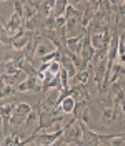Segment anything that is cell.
<instances>
[{
    "mask_svg": "<svg viewBox=\"0 0 125 146\" xmlns=\"http://www.w3.org/2000/svg\"><path fill=\"white\" fill-rule=\"evenodd\" d=\"M31 112H32V108L29 104L26 102L17 104L13 112V115L11 117V125L14 127L15 129L20 128L26 121V117Z\"/></svg>",
    "mask_w": 125,
    "mask_h": 146,
    "instance_id": "6da1fadb",
    "label": "cell"
},
{
    "mask_svg": "<svg viewBox=\"0 0 125 146\" xmlns=\"http://www.w3.org/2000/svg\"><path fill=\"white\" fill-rule=\"evenodd\" d=\"M17 90L21 92H39L43 91V82L39 81L37 76L28 77L25 81L20 83Z\"/></svg>",
    "mask_w": 125,
    "mask_h": 146,
    "instance_id": "7a4b0ae2",
    "label": "cell"
},
{
    "mask_svg": "<svg viewBox=\"0 0 125 146\" xmlns=\"http://www.w3.org/2000/svg\"><path fill=\"white\" fill-rule=\"evenodd\" d=\"M16 107V104L15 102H12V104H8V105H3L0 106V115L3 117V131H4V135H8V131H9V127H11V117L13 115V112Z\"/></svg>",
    "mask_w": 125,
    "mask_h": 146,
    "instance_id": "3957f363",
    "label": "cell"
},
{
    "mask_svg": "<svg viewBox=\"0 0 125 146\" xmlns=\"http://www.w3.org/2000/svg\"><path fill=\"white\" fill-rule=\"evenodd\" d=\"M33 35V31H25V30H21L17 33H15L13 36V42H12V46L15 50H24V47L26 46V44L29 43V40L31 39Z\"/></svg>",
    "mask_w": 125,
    "mask_h": 146,
    "instance_id": "277c9868",
    "label": "cell"
},
{
    "mask_svg": "<svg viewBox=\"0 0 125 146\" xmlns=\"http://www.w3.org/2000/svg\"><path fill=\"white\" fill-rule=\"evenodd\" d=\"M65 131V127L58 130V131H53V132H44L39 136H37V141L41 145V146H48L54 144L56 140L60 139V137L63 135V132Z\"/></svg>",
    "mask_w": 125,
    "mask_h": 146,
    "instance_id": "5b68a950",
    "label": "cell"
},
{
    "mask_svg": "<svg viewBox=\"0 0 125 146\" xmlns=\"http://www.w3.org/2000/svg\"><path fill=\"white\" fill-rule=\"evenodd\" d=\"M83 43H84V33L80 36H75V37H70L67 39V47L70 52L77 54L80 56L81 48H83Z\"/></svg>",
    "mask_w": 125,
    "mask_h": 146,
    "instance_id": "8992f818",
    "label": "cell"
},
{
    "mask_svg": "<svg viewBox=\"0 0 125 146\" xmlns=\"http://www.w3.org/2000/svg\"><path fill=\"white\" fill-rule=\"evenodd\" d=\"M60 63L62 64V68H64L69 75V78H73L77 74V68L75 66V63L72 62L71 58L68 54H61V59H60Z\"/></svg>",
    "mask_w": 125,
    "mask_h": 146,
    "instance_id": "52a82bcc",
    "label": "cell"
},
{
    "mask_svg": "<svg viewBox=\"0 0 125 146\" xmlns=\"http://www.w3.org/2000/svg\"><path fill=\"white\" fill-rule=\"evenodd\" d=\"M107 60H108V58L101 60L97 64V69H95V81L98 82V85H99L100 89L102 86V83H103V80H104V76H106V72H107Z\"/></svg>",
    "mask_w": 125,
    "mask_h": 146,
    "instance_id": "ba28073f",
    "label": "cell"
},
{
    "mask_svg": "<svg viewBox=\"0 0 125 146\" xmlns=\"http://www.w3.org/2000/svg\"><path fill=\"white\" fill-rule=\"evenodd\" d=\"M75 106H76V100L73 97H65L64 99L61 100L60 105L58 106V109H60L61 112L65 113V114H70L73 112L75 109Z\"/></svg>",
    "mask_w": 125,
    "mask_h": 146,
    "instance_id": "9c48e42d",
    "label": "cell"
},
{
    "mask_svg": "<svg viewBox=\"0 0 125 146\" xmlns=\"http://www.w3.org/2000/svg\"><path fill=\"white\" fill-rule=\"evenodd\" d=\"M117 119V109L112 107H107L102 112V124L103 125H110L114 123Z\"/></svg>",
    "mask_w": 125,
    "mask_h": 146,
    "instance_id": "30bf717a",
    "label": "cell"
},
{
    "mask_svg": "<svg viewBox=\"0 0 125 146\" xmlns=\"http://www.w3.org/2000/svg\"><path fill=\"white\" fill-rule=\"evenodd\" d=\"M51 46H54L51 40H48V39H46V40L41 39L40 43H39L38 46H37L36 55L39 56V58H43L44 55L48 54L50 52H52V47H51Z\"/></svg>",
    "mask_w": 125,
    "mask_h": 146,
    "instance_id": "8fae6325",
    "label": "cell"
},
{
    "mask_svg": "<svg viewBox=\"0 0 125 146\" xmlns=\"http://www.w3.org/2000/svg\"><path fill=\"white\" fill-rule=\"evenodd\" d=\"M60 91H61V89H54L51 92V94L46 98L44 106L47 107V108H51V109L56 108L58 104H59V99H60Z\"/></svg>",
    "mask_w": 125,
    "mask_h": 146,
    "instance_id": "7c38bea8",
    "label": "cell"
},
{
    "mask_svg": "<svg viewBox=\"0 0 125 146\" xmlns=\"http://www.w3.org/2000/svg\"><path fill=\"white\" fill-rule=\"evenodd\" d=\"M125 74V66L122 63H115L112 69H111V74H110V80H109V85L114 84L115 82L118 81V78Z\"/></svg>",
    "mask_w": 125,
    "mask_h": 146,
    "instance_id": "4fadbf2b",
    "label": "cell"
},
{
    "mask_svg": "<svg viewBox=\"0 0 125 146\" xmlns=\"http://www.w3.org/2000/svg\"><path fill=\"white\" fill-rule=\"evenodd\" d=\"M39 13V9H38V6L37 4L34 3H31V1H28L24 3V19L25 20H31L33 19L36 15H38Z\"/></svg>",
    "mask_w": 125,
    "mask_h": 146,
    "instance_id": "5bb4252c",
    "label": "cell"
},
{
    "mask_svg": "<svg viewBox=\"0 0 125 146\" xmlns=\"http://www.w3.org/2000/svg\"><path fill=\"white\" fill-rule=\"evenodd\" d=\"M68 5H69V0H56V4H55V6L52 11V14L55 17L63 16Z\"/></svg>",
    "mask_w": 125,
    "mask_h": 146,
    "instance_id": "9a60e30c",
    "label": "cell"
},
{
    "mask_svg": "<svg viewBox=\"0 0 125 146\" xmlns=\"http://www.w3.org/2000/svg\"><path fill=\"white\" fill-rule=\"evenodd\" d=\"M55 4H56V0H43V3H41V5H40L41 13L47 17L52 13Z\"/></svg>",
    "mask_w": 125,
    "mask_h": 146,
    "instance_id": "2e32d148",
    "label": "cell"
},
{
    "mask_svg": "<svg viewBox=\"0 0 125 146\" xmlns=\"http://www.w3.org/2000/svg\"><path fill=\"white\" fill-rule=\"evenodd\" d=\"M12 42H13V36L7 31L5 27L0 24V43L5 45H12Z\"/></svg>",
    "mask_w": 125,
    "mask_h": 146,
    "instance_id": "e0dca14e",
    "label": "cell"
},
{
    "mask_svg": "<svg viewBox=\"0 0 125 146\" xmlns=\"http://www.w3.org/2000/svg\"><path fill=\"white\" fill-rule=\"evenodd\" d=\"M41 59V62H52V61H60L61 59V53L59 50H54L52 52H50L48 54L44 55L43 58H40Z\"/></svg>",
    "mask_w": 125,
    "mask_h": 146,
    "instance_id": "ac0fdd59",
    "label": "cell"
},
{
    "mask_svg": "<svg viewBox=\"0 0 125 146\" xmlns=\"http://www.w3.org/2000/svg\"><path fill=\"white\" fill-rule=\"evenodd\" d=\"M76 78L77 81L79 82L80 85H85L87 82H89V78H90V71L89 70H80L79 72L76 74Z\"/></svg>",
    "mask_w": 125,
    "mask_h": 146,
    "instance_id": "d6986e66",
    "label": "cell"
},
{
    "mask_svg": "<svg viewBox=\"0 0 125 146\" xmlns=\"http://www.w3.org/2000/svg\"><path fill=\"white\" fill-rule=\"evenodd\" d=\"M60 80H61V85L62 89H69V75L64 68H61L60 70Z\"/></svg>",
    "mask_w": 125,
    "mask_h": 146,
    "instance_id": "ffe728a7",
    "label": "cell"
},
{
    "mask_svg": "<svg viewBox=\"0 0 125 146\" xmlns=\"http://www.w3.org/2000/svg\"><path fill=\"white\" fill-rule=\"evenodd\" d=\"M55 21H56V17L51 13V14L45 19L44 29H55Z\"/></svg>",
    "mask_w": 125,
    "mask_h": 146,
    "instance_id": "44dd1931",
    "label": "cell"
},
{
    "mask_svg": "<svg viewBox=\"0 0 125 146\" xmlns=\"http://www.w3.org/2000/svg\"><path fill=\"white\" fill-rule=\"evenodd\" d=\"M14 13L20 15L21 17L24 16V4L21 1V0H15V3H14Z\"/></svg>",
    "mask_w": 125,
    "mask_h": 146,
    "instance_id": "7402d4cb",
    "label": "cell"
},
{
    "mask_svg": "<svg viewBox=\"0 0 125 146\" xmlns=\"http://www.w3.org/2000/svg\"><path fill=\"white\" fill-rule=\"evenodd\" d=\"M78 15H79L78 11H77V9H75V8H73V6H72L71 4H69V5L67 6L65 13H64V16H65V19L68 20V19H70V17H73V16H78Z\"/></svg>",
    "mask_w": 125,
    "mask_h": 146,
    "instance_id": "603a6c76",
    "label": "cell"
},
{
    "mask_svg": "<svg viewBox=\"0 0 125 146\" xmlns=\"http://www.w3.org/2000/svg\"><path fill=\"white\" fill-rule=\"evenodd\" d=\"M80 121H81L83 123H85L86 125H89V124L91 123V115H90V111H89V108H87V107H85V109L83 111Z\"/></svg>",
    "mask_w": 125,
    "mask_h": 146,
    "instance_id": "cb8c5ba5",
    "label": "cell"
},
{
    "mask_svg": "<svg viewBox=\"0 0 125 146\" xmlns=\"http://www.w3.org/2000/svg\"><path fill=\"white\" fill-rule=\"evenodd\" d=\"M67 24V19L65 16H60V17H56V21H55V29H61L63 27H65Z\"/></svg>",
    "mask_w": 125,
    "mask_h": 146,
    "instance_id": "d4e9b609",
    "label": "cell"
},
{
    "mask_svg": "<svg viewBox=\"0 0 125 146\" xmlns=\"http://www.w3.org/2000/svg\"><path fill=\"white\" fill-rule=\"evenodd\" d=\"M124 136H118V137H114L110 139V145L111 146H123V143H124V138H122Z\"/></svg>",
    "mask_w": 125,
    "mask_h": 146,
    "instance_id": "484cf974",
    "label": "cell"
},
{
    "mask_svg": "<svg viewBox=\"0 0 125 146\" xmlns=\"http://www.w3.org/2000/svg\"><path fill=\"white\" fill-rule=\"evenodd\" d=\"M5 86H6V84H5V82L0 78V106H3V98H5L4 97V90H5Z\"/></svg>",
    "mask_w": 125,
    "mask_h": 146,
    "instance_id": "4316f807",
    "label": "cell"
},
{
    "mask_svg": "<svg viewBox=\"0 0 125 146\" xmlns=\"http://www.w3.org/2000/svg\"><path fill=\"white\" fill-rule=\"evenodd\" d=\"M80 1V0H70V3H71V5H75V4H78Z\"/></svg>",
    "mask_w": 125,
    "mask_h": 146,
    "instance_id": "83f0119b",
    "label": "cell"
},
{
    "mask_svg": "<svg viewBox=\"0 0 125 146\" xmlns=\"http://www.w3.org/2000/svg\"><path fill=\"white\" fill-rule=\"evenodd\" d=\"M8 146H15V145H14V144H11V145H8Z\"/></svg>",
    "mask_w": 125,
    "mask_h": 146,
    "instance_id": "f1b7e54d",
    "label": "cell"
},
{
    "mask_svg": "<svg viewBox=\"0 0 125 146\" xmlns=\"http://www.w3.org/2000/svg\"><path fill=\"white\" fill-rule=\"evenodd\" d=\"M29 1H31V3H33V0H29Z\"/></svg>",
    "mask_w": 125,
    "mask_h": 146,
    "instance_id": "f546056e",
    "label": "cell"
},
{
    "mask_svg": "<svg viewBox=\"0 0 125 146\" xmlns=\"http://www.w3.org/2000/svg\"><path fill=\"white\" fill-rule=\"evenodd\" d=\"M1 1H6V0H1Z\"/></svg>",
    "mask_w": 125,
    "mask_h": 146,
    "instance_id": "4dcf8cb0",
    "label": "cell"
}]
</instances>
